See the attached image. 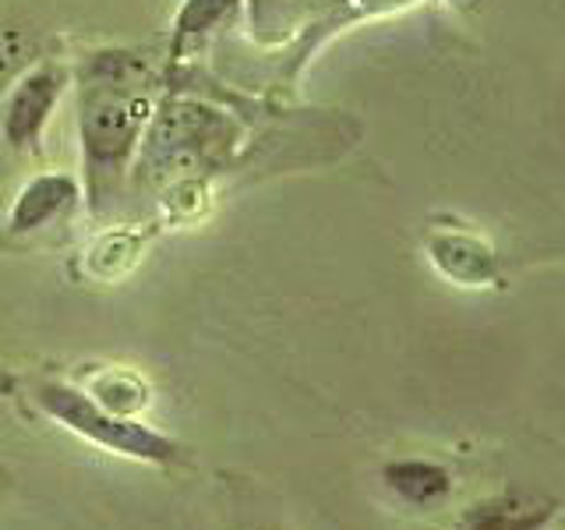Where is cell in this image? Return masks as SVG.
Listing matches in <instances>:
<instances>
[{
	"label": "cell",
	"mask_w": 565,
	"mask_h": 530,
	"mask_svg": "<svg viewBox=\"0 0 565 530\" xmlns=\"http://www.w3.org/2000/svg\"><path fill=\"white\" fill-rule=\"evenodd\" d=\"M32 403L43 417L61 424L64 432L88 442L110 456L135 459V464L149 467H173L181 464L184 449L177 446V438L163 435L141 417H124L110 406H103L96 396H88L82 385L64 379H40L32 382Z\"/></svg>",
	"instance_id": "obj_1"
},
{
	"label": "cell",
	"mask_w": 565,
	"mask_h": 530,
	"mask_svg": "<svg viewBox=\"0 0 565 530\" xmlns=\"http://www.w3.org/2000/svg\"><path fill=\"white\" fill-rule=\"evenodd\" d=\"M141 120H146V99L128 88H93L82 99V149L93 177V194L128 163Z\"/></svg>",
	"instance_id": "obj_2"
},
{
	"label": "cell",
	"mask_w": 565,
	"mask_h": 530,
	"mask_svg": "<svg viewBox=\"0 0 565 530\" xmlns=\"http://www.w3.org/2000/svg\"><path fill=\"white\" fill-rule=\"evenodd\" d=\"M382 485L396 502L435 512L456 495V474L435 456H393L382 464Z\"/></svg>",
	"instance_id": "obj_3"
},
{
	"label": "cell",
	"mask_w": 565,
	"mask_h": 530,
	"mask_svg": "<svg viewBox=\"0 0 565 530\" xmlns=\"http://www.w3.org/2000/svg\"><path fill=\"white\" fill-rule=\"evenodd\" d=\"M61 88H64V67H53V64L29 71V75L14 85V93L8 96V106H4V135L11 146L25 149L40 141V131L53 110V103L61 99Z\"/></svg>",
	"instance_id": "obj_4"
},
{
	"label": "cell",
	"mask_w": 565,
	"mask_h": 530,
	"mask_svg": "<svg viewBox=\"0 0 565 530\" xmlns=\"http://www.w3.org/2000/svg\"><path fill=\"white\" fill-rule=\"evenodd\" d=\"M562 502L544 495H491L467 506L452 520V530H552Z\"/></svg>",
	"instance_id": "obj_5"
},
{
	"label": "cell",
	"mask_w": 565,
	"mask_h": 530,
	"mask_svg": "<svg viewBox=\"0 0 565 530\" xmlns=\"http://www.w3.org/2000/svg\"><path fill=\"white\" fill-rule=\"evenodd\" d=\"M75 199V184L67 177H40L32 181L22 199H18L14 212H11V230L25 234V230H40L43 223H50L64 205H71Z\"/></svg>",
	"instance_id": "obj_6"
},
{
	"label": "cell",
	"mask_w": 565,
	"mask_h": 530,
	"mask_svg": "<svg viewBox=\"0 0 565 530\" xmlns=\"http://www.w3.org/2000/svg\"><path fill=\"white\" fill-rule=\"evenodd\" d=\"M431 258L441 273L449 279H459L463 287H484V283L494 276L491 269V255L481 244L473 241H449V244H435Z\"/></svg>",
	"instance_id": "obj_7"
},
{
	"label": "cell",
	"mask_w": 565,
	"mask_h": 530,
	"mask_svg": "<svg viewBox=\"0 0 565 530\" xmlns=\"http://www.w3.org/2000/svg\"><path fill=\"white\" fill-rule=\"evenodd\" d=\"M88 396H96L103 406H110V411L124 414V417H138L141 406L149 403V389L141 379L128 375V371L120 368H110V371H99L93 382L82 385Z\"/></svg>",
	"instance_id": "obj_8"
},
{
	"label": "cell",
	"mask_w": 565,
	"mask_h": 530,
	"mask_svg": "<svg viewBox=\"0 0 565 530\" xmlns=\"http://www.w3.org/2000/svg\"><path fill=\"white\" fill-rule=\"evenodd\" d=\"M358 4H364V8H371V11H388V8L411 4V0H358Z\"/></svg>",
	"instance_id": "obj_9"
},
{
	"label": "cell",
	"mask_w": 565,
	"mask_h": 530,
	"mask_svg": "<svg viewBox=\"0 0 565 530\" xmlns=\"http://www.w3.org/2000/svg\"><path fill=\"white\" fill-rule=\"evenodd\" d=\"M252 4H255V0H252ZM262 4H265V0H258V8H262Z\"/></svg>",
	"instance_id": "obj_10"
}]
</instances>
